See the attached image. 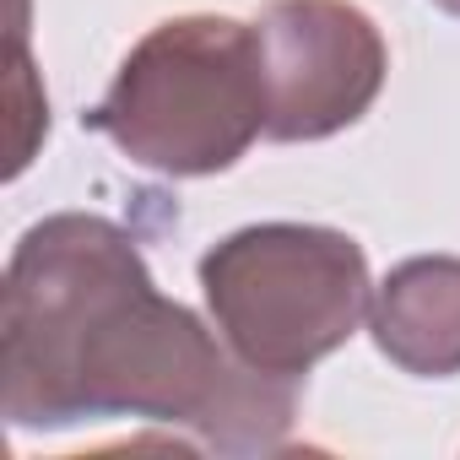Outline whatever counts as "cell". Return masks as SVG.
<instances>
[{
    "label": "cell",
    "instance_id": "1",
    "mask_svg": "<svg viewBox=\"0 0 460 460\" xmlns=\"http://www.w3.org/2000/svg\"><path fill=\"white\" fill-rule=\"evenodd\" d=\"M0 411L17 433L130 417L217 455H271L298 422V379L250 368L211 320L163 298L119 222L55 211L6 261Z\"/></svg>",
    "mask_w": 460,
    "mask_h": 460
},
{
    "label": "cell",
    "instance_id": "2",
    "mask_svg": "<svg viewBox=\"0 0 460 460\" xmlns=\"http://www.w3.org/2000/svg\"><path fill=\"white\" fill-rule=\"evenodd\" d=\"M266 66L255 22L184 12L146 28L109 93L82 114L119 157L168 179L227 173L266 136Z\"/></svg>",
    "mask_w": 460,
    "mask_h": 460
},
{
    "label": "cell",
    "instance_id": "3",
    "mask_svg": "<svg viewBox=\"0 0 460 460\" xmlns=\"http://www.w3.org/2000/svg\"><path fill=\"white\" fill-rule=\"evenodd\" d=\"M195 277L217 336L271 379H304L374 304L363 244L320 222H250L217 239Z\"/></svg>",
    "mask_w": 460,
    "mask_h": 460
},
{
    "label": "cell",
    "instance_id": "4",
    "mask_svg": "<svg viewBox=\"0 0 460 460\" xmlns=\"http://www.w3.org/2000/svg\"><path fill=\"white\" fill-rule=\"evenodd\" d=\"M255 33L271 109L266 141H325L385 93V33L352 0H271Z\"/></svg>",
    "mask_w": 460,
    "mask_h": 460
},
{
    "label": "cell",
    "instance_id": "5",
    "mask_svg": "<svg viewBox=\"0 0 460 460\" xmlns=\"http://www.w3.org/2000/svg\"><path fill=\"white\" fill-rule=\"evenodd\" d=\"M374 347L411 379L460 374V255H411L390 266L368 304Z\"/></svg>",
    "mask_w": 460,
    "mask_h": 460
},
{
    "label": "cell",
    "instance_id": "6",
    "mask_svg": "<svg viewBox=\"0 0 460 460\" xmlns=\"http://www.w3.org/2000/svg\"><path fill=\"white\" fill-rule=\"evenodd\" d=\"M438 12H449V17H460V0H433Z\"/></svg>",
    "mask_w": 460,
    "mask_h": 460
}]
</instances>
